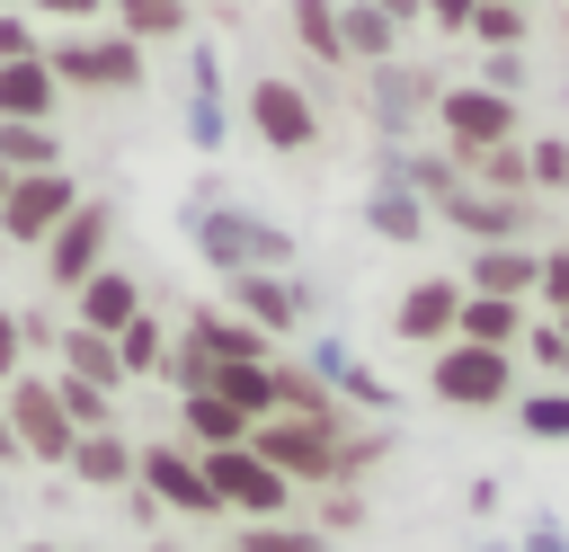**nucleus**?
<instances>
[{"label":"nucleus","mask_w":569,"mask_h":552,"mask_svg":"<svg viewBox=\"0 0 569 552\" xmlns=\"http://www.w3.org/2000/svg\"><path fill=\"white\" fill-rule=\"evenodd\" d=\"M44 71H53V89H80V98H124V89L151 80L142 45H124L116 27H62V36H44Z\"/></svg>","instance_id":"obj_1"},{"label":"nucleus","mask_w":569,"mask_h":552,"mask_svg":"<svg viewBox=\"0 0 569 552\" xmlns=\"http://www.w3.org/2000/svg\"><path fill=\"white\" fill-rule=\"evenodd\" d=\"M347 427V418H338ZM338 427H311V418H258L240 445L284 481V490H338Z\"/></svg>","instance_id":"obj_2"},{"label":"nucleus","mask_w":569,"mask_h":552,"mask_svg":"<svg viewBox=\"0 0 569 552\" xmlns=\"http://www.w3.org/2000/svg\"><path fill=\"white\" fill-rule=\"evenodd\" d=\"M196 472H204V490H213V507L222 516H240V525H276V516H293V499L302 490H284L249 445H222V454H196Z\"/></svg>","instance_id":"obj_3"},{"label":"nucleus","mask_w":569,"mask_h":552,"mask_svg":"<svg viewBox=\"0 0 569 552\" xmlns=\"http://www.w3.org/2000/svg\"><path fill=\"white\" fill-rule=\"evenodd\" d=\"M107 249H116V205H107V196H80V205L44 231V249H36V258H44V285H53V294H71V285H89V276L107 267Z\"/></svg>","instance_id":"obj_4"},{"label":"nucleus","mask_w":569,"mask_h":552,"mask_svg":"<svg viewBox=\"0 0 569 552\" xmlns=\"http://www.w3.org/2000/svg\"><path fill=\"white\" fill-rule=\"evenodd\" d=\"M427 392H436L445 410H507V401H516V356L445 338V347L427 356Z\"/></svg>","instance_id":"obj_5"},{"label":"nucleus","mask_w":569,"mask_h":552,"mask_svg":"<svg viewBox=\"0 0 569 552\" xmlns=\"http://www.w3.org/2000/svg\"><path fill=\"white\" fill-rule=\"evenodd\" d=\"M0 418H9L18 463L62 472V454H71V418H62V401H53V374H9V383H0Z\"/></svg>","instance_id":"obj_6"},{"label":"nucleus","mask_w":569,"mask_h":552,"mask_svg":"<svg viewBox=\"0 0 569 552\" xmlns=\"http://www.w3.org/2000/svg\"><path fill=\"white\" fill-rule=\"evenodd\" d=\"M427 125L445 134L453 160H471V151H489V142H516V98H498V89H480V80H445L436 107H427Z\"/></svg>","instance_id":"obj_7"},{"label":"nucleus","mask_w":569,"mask_h":552,"mask_svg":"<svg viewBox=\"0 0 569 552\" xmlns=\"http://www.w3.org/2000/svg\"><path fill=\"white\" fill-rule=\"evenodd\" d=\"M196 249H204L222 276H249V267L284 276V267H293V240H284L276 223H258V214H196Z\"/></svg>","instance_id":"obj_8"},{"label":"nucleus","mask_w":569,"mask_h":552,"mask_svg":"<svg viewBox=\"0 0 569 552\" xmlns=\"http://www.w3.org/2000/svg\"><path fill=\"white\" fill-rule=\"evenodd\" d=\"M133 490H142L151 507H169V516H222V507H213V490H204V472H196V454H187L178 436L133 445Z\"/></svg>","instance_id":"obj_9"},{"label":"nucleus","mask_w":569,"mask_h":552,"mask_svg":"<svg viewBox=\"0 0 569 552\" xmlns=\"http://www.w3.org/2000/svg\"><path fill=\"white\" fill-rule=\"evenodd\" d=\"M71 205H80L71 169H27V178H9V196H0V240H9V249H44V231H53Z\"/></svg>","instance_id":"obj_10"},{"label":"nucleus","mask_w":569,"mask_h":552,"mask_svg":"<svg viewBox=\"0 0 569 552\" xmlns=\"http://www.w3.org/2000/svg\"><path fill=\"white\" fill-rule=\"evenodd\" d=\"M249 134L267 151H311L320 142V107L302 80H249Z\"/></svg>","instance_id":"obj_11"},{"label":"nucleus","mask_w":569,"mask_h":552,"mask_svg":"<svg viewBox=\"0 0 569 552\" xmlns=\"http://www.w3.org/2000/svg\"><path fill=\"white\" fill-rule=\"evenodd\" d=\"M231 321H249L258 338H293L302 321H311V303H302V285L293 276H267V267H249V276H231Z\"/></svg>","instance_id":"obj_12"},{"label":"nucleus","mask_w":569,"mask_h":552,"mask_svg":"<svg viewBox=\"0 0 569 552\" xmlns=\"http://www.w3.org/2000/svg\"><path fill=\"white\" fill-rule=\"evenodd\" d=\"M436 89H445V71H418V62H373V71H365V107H373V116H382L391 134L427 125Z\"/></svg>","instance_id":"obj_13"},{"label":"nucleus","mask_w":569,"mask_h":552,"mask_svg":"<svg viewBox=\"0 0 569 552\" xmlns=\"http://www.w3.org/2000/svg\"><path fill=\"white\" fill-rule=\"evenodd\" d=\"M436 223H453V231H462V240H480V249H507V240H525V231H533V205H507V196L453 187V196L436 205Z\"/></svg>","instance_id":"obj_14"},{"label":"nucleus","mask_w":569,"mask_h":552,"mask_svg":"<svg viewBox=\"0 0 569 552\" xmlns=\"http://www.w3.org/2000/svg\"><path fill=\"white\" fill-rule=\"evenodd\" d=\"M453 312H462V285H453V276H418V285H400V303H391V338L445 347V338H453Z\"/></svg>","instance_id":"obj_15"},{"label":"nucleus","mask_w":569,"mask_h":552,"mask_svg":"<svg viewBox=\"0 0 569 552\" xmlns=\"http://www.w3.org/2000/svg\"><path fill=\"white\" fill-rule=\"evenodd\" d=\"M133 312H142V276H124L116 258H107L89 285H71V329H98V338H116Z\"/></svg>","instance_id":"obj_16"},{"label":"nucleus","mask_w":569,"mask_h":552,"mask_svg":"<svg viewBox=\"0 0 569 552\" xmlns=\"http://www.w3.org/2000/svg\"><path fill=\"white\" fill-rule=\"evenodd\" d=\"M62 472H71L80 490H133V436H124V427H89V436H71Z\"/></svg>","instance_id":"obj_17"},{"label":"nucleus","mask_w":569,"mask_h":552,"mask_svg":"<svg viewBox=\"0 0 569 552\" xmlns=\"http://www.w3.org/2000/svg\"><path fill=\"white\" fill-rule=\"evenodd\" d=\"M533 267H542V249L507 240V249H471V267H462L453 285H462V294H498V303H525V294H533Z\"/></svg>","instance_id":"obj_18"},{"label":"nucleus","mask_w":569,"mask_h":552,"mask_svg":"<svg viewBox=\"0 0 569 552\" xmlns=\"http://www.w3.org/2000/svg\"><path fill=\"white\" fill-rule=\"evenodd\" d=\"M267 383H276V410H267V418H311V427H338V418H347V410H338V392H329L311 365H293V356H276V365H267Z\"/></svg>","instance_id":"obj_19"},{"label":"nucleus","mask_w":569,"mask_h":552,"mask_svg":"<svg viewBox=\"0 0 569 552\" xmlns=\"http://www.w3.org/2000/svg\"><path fill=\"white\" fill-rule=\"evenodd\" d=\"M53 107H62V89H53L44 53L0 62V125H53Z\"/></svg>","instance_id":"obj_20"},{"label":"nucleus","mask_w":569,"mask_h":552,"mask_svg":"<svg viewBox=\"0 0 569 552\" xmlns=\"http://www.w3.org/2000/svg\"><path fill=\"white\" fill-rule=\"evenodd\" d=\"M338 53H347L356 71H373V62H400V27H391L382 9H365V0H338Z\"/></svg>","instance_id":"obj_21"},{"label":"nucleus","mask_w":569,"mask_h":552,"mask_svg":"<svg viewBox=\"0 0 569 552\" xmlns=\"http://www.w3.org/2000/svg\"><path fill=\"white\" fill-rule=\"evenodd\" d=\"M453 338H462V347H498V356H516V338H525V303L462 294V312H453Z\"/></svg>","instance_id":"obj_22"},{"label":"nucleus","mask_w":569,"mask_h":552,"mask_svg":"<svg viewBox=\"0 0 569 552\" xmlns=\"http://www.w3.org/2000/svg\"><path fill=\"white\" fill-rule=\"evenodd\" d=\"M462 187L507 196V205H533V178H525V134H516V142H489V151H471V160H462Z\"/></svg>","instance_id":"obj_23"},{"label":"nucleus","mask_w":569,"mask_h":552,"mask_svg":"<svg viewBox=\"0 0 569 552\" xmlns=\"http://www.w3.org/2000/svg\"><path fill=\"white\" fill-rule=\"evenodd\" d=\"M240 436H249V418L222 410L213 392H187V401H178V445H187V454H222V445H240Z\"/></svg>","instance_id":"obj_24"},{"label":"nucleus","mask_w":569,"mask_h":552,"mask_svg":"<svg viewBox=\"0 0 569 552\" xmlns=\"http://www.w3.org/2000/svg\"><path fill=\"white\" fill-rule=\"evenodd\" d=\"M53 356H62V374H71V383H89V392H124V374H116V338H98V329H71V321H62Z\"/></svg>","instance_id":"obj_25"},{"label":"nucleus","mask_w":569,"mask_h":552,"mask_svg":"<svg viewBox=\"0 0 569 552\" xmlns=\"http://www.w3.org/2000/svg\"><path fill=\"white\" fill-rule=\"evenodd\" d=\"M107 18H116V36H124V45H169V36H187V27H196V9H187V0H107Z\"/></svg>","instance_id":"obj_26"},{"label":"nucleus","mask_w":569,"mask_h":552,"mask_svg":"<svg viewBox=\"0 0 569 552\" xmlns=\"http://www.w3.org/2000/svg\"><path fill=\"white\" fill-rule=\"evenodd\" d=\"M160 356H169V329H160V321H151V303H142V312L116 329V374H124V383H151V374H160Z\"/></svg>","instance_id":"obj_27"},{"label":"nucleus","mask_w":569,"mask_h":552,"mask_svg":"<svg viewBox=\"0 0 569 552\" xmlns=\"http://www.w3.org/2000/svg\"><path fill=\"white\" fill-rule=\"evenodd\" d=\"M267 365H276V356H267ZM267 365H213V383H204V392H213L222 410H240V418L258 427V418L276 410V383H267Z\"/></svg>","instance_id":"obj_28"},{"label":"nucleus","mask_w":569,"mask_h":552,"mask_svg":"<svg viewBox=\"0 0 569 552\" xmlns=\"http://www.w3.org/2000/svg\"><path fill=\"white\" fill-rule=\"evenodd\" d=\"M391 187H409V196L436 214V205L462 187V160H453V151H418V160H400V169H391Z\"/></svg>","instance_id":"obj_29"},{"label":"nucleus","mask_w":569,"mask_h":552,"mask_svg":"<svg viewBox=\"0 0 569 552\" xmlns=\"http://www.w3.org/2000/svg\"><path fill=\"white\" fill-rule=\"evenodd\" d=\"M284 27H293V45L311 62H347L338 53V0H284Z\"/></svg>","instance_id":"obj_30"},{"label":"nucleus","mask_w":569,"mask_h":552,"mask_svg":"<svg viewBox=\"0 0 569 552\" xmlns=\"http://www.w3.org/2000/svg\"><path fill=\"white\" fill-rule=\"evenodd\" d=\"M365 223H373L382 240H427V231H436V214H427V205H418L409 187H382V196L365 205Z\"/></svg>","instance_id":"obj_31"},{"label":"nucleus","mask_w":569,"mask_h":552,"mask_svg":"<svg viewBox=\"0 0 569 552\" xmlns=\"http://www.w3.org/2000/svg\"><path fill=\"white\" fill-rule=\"evenodd\" d=\"M0 169H9V178H27V169H62L53 125H0Z\"/></svg>","instance_id":"obj_32"},{"label":"nucleus","mask_w":569,"mask_h":552,"mask_svg":"<svg viewBox=\"0 0 569 552\" xmlns=\"http://www.w3.org/2000/svg\"><path fill=\"white\" fill-rule=\"evenodd\" d=\"M382 454H391V427H356V418H347V427H338V490H356Z\"/></svg>","instance_id":"obj_33"},{"label":"nucleus","mask_w":569,"mask_h":552,"mask_svg":"<svg viewBox=\"0 0 569 552\" xmlns=\"http://www.w3.org/2000/svg\"><path fill=\"white\" fill-rule=\"evenodd\" d=\"M53 401H62V418H71V436H89V427H116V392H89V383H71V374H53Z\"/></svg>","instance_id":"obj_34"},{"label":"nucleus","mask_w":569,"mask_h":552,"mask_svg":"<svg viewBox=\"0 0 569 552\" xmlns=\"http://www.w3.org/2000/svg\"><path fill=\"white\" fill-rule=\"evenodd\" d=\"M231 552H329V534H311L302 516H276V525H240Z\"/></svg>","instance_id":"obj_35"},{"label":"nucleus","mask_w":569,"mask_h":552,"mask_svg":"<svg viewBox=\"0 0 569 552\" xmlns=\"http://www.w3.org/2000/svg\"><path fill=\"white\" fill-rule=\"evenodd\" d=\"M525 27H533L525 9H489V0H480L462 36H471V45H489V53H516V45H525Z\"/></svg>","instance_id":"obj_36"},{"label":"nucleus","mask_w":569,"mask_h":552,"mask_svg":"<svg viewBox=\"0 0 569 552\" xmlns=\"http://www.w3.org/2000/svg\"><path fill=\"white\" fill-rule=\"evenodd\" d=\"M525 178H533V196H560V187H569V134L525 142Z\"/></svg>","instance_id":"obj_37"},{"label":"nucleus","mask_w":569,"mask_h":552,"mask_svg":"<svg viewBox=\"0 0 569 552\" xmlns=\"http://www.w3.org/2000/svg\"><path fill=\"white\" fill-rule=\"evenodd\" d=\"M516 427H525V436H542V445H560V436H569V383H560V392L516 401Z\"/></svg>","instance_id":"obj_38"},{"label":"nucleus","mask_w":569,"mask_h":552,"mask_svg":"<svg viewBox=\"0 0 569 552\" xmlns=\"http://www.w3.org/2000/svg\"><path fill=\"white\" fill-rule=\"evenodd\" d=\"M160 374H169V383H178V401H187V392H204V383H213V356L178 329V338H169V356H160Z\"/></svg>","instance_id":"obj_39"},{"label":"nucleus","mask_w":569,"mask_h":552,"mask_svg":"<svg viewBox=\"0 0 569 552\" xmlns=\"http://www.w3.org/2000/svg\"><path fill=\"white\" fill-rule=\"evenodd\" d=\"M365 525V490H320V525L311 534H356Z\"/></svg>","instance_id":"obj_40"},{"label":"nucleus","mask_w":569,"mask_h":552,"mask_svg":"<svg viewBox=\"0 0 569 552\" xmlns=\"http://www.w3.org/2000/svg\"><path fill=\"white\" fill-rule=\"evenodd\" d=\"M516 347H525L542 374H560V383H569V347H560V329H551V321H525V338H516Z\"/></svg>","instance_id":"obj_41"},{"label":"nucleus","mask_w":569,"mask_h":552,"mask_svg":"<svg viewBox=\"0 0 569 552\" xmlns=\"http://www.w3.org/2000/svg\"><path fill=\"white\" fill-rule=\"evenodd\" d=\"M27 53H44L36 18H27V9H0V62H27Z\"/></svg>","instance_id":"obj_42"},{"label":"nucleus","mask_w":569,"mask_h":552,"mask_svg":"<svg viewBox=\"0 0 569 552\" xmlns=\"http://www.w3.org/2000/svg\"><path fill=\"white\" fill-rule=\"evenodd\" d=\"M533 294H542L551 312H569V240H560V249H542V267H533Z\"/></svg>","instance_id":"obj_43"},{"label":"nucleus","mask_w":569,"mask_h":552,"mask_svg":"<svg viewBox=\"0 0 569 552\" xmlns=\"http://www.w3.org/2000/svg\"><path fill=\"white\" fill-rule=\"evenodd\" d=\"M471 9H480V0H418V27H436V36H462V27H471Z\"/></svg>","instance_id":"obj_44"},{"label":"nucleus","mask_w":569,"mask_h":552,"mask_svg":"<svg viewBox=\"0 0 569 552\" xmlns=\"http://www.w3.org/2000/svg\"><path fill=\"white\" fill-rule=\"evenodd\" d=\"M36 18H53V27H98L107 18V0H27Z\"/></svg>","instance_id":"obj_45"},{"label":"nucleus","mask_w":569,"mask_h":552,"mask_svg":"<svg viewBox=\"0 0 569 552\" xmlns=\"http://www.w3.org/2000/svg\"><path fill=\"white\" fill-rule=\"evenodd\" d=\"M27 374V347H18V303H0V383Z\"/></svg>","instance_id":"obj_46"},{"label":"nucleus","mask_w":569,"mask_h":552,"mask_svg":"<svg viewBox=\"0 0 569 552\" xmlns=\"http://www.w3.org/2000/svg\"><path fill=\"white\" fill-rule=\"evenodd\" d=\"M365 9H382V18H391V27H400V36H409V27H418V0H365Z\"/></svg>","instance_id":"obj_47"},{"label":"nucleus","mask_w":569,"mask_h":552,"mask_svg":"<svg viewBox=\"0 0 569 552\" xmlns=\"http://www.w3.org/2000/svg\"><path fill=\"white\" fill-rule=\"evenodd\" d=\"M9 463H18V445H9V418H0V472H9Z\"/></svg>","instance_id":"obj_48"},{"label":"nucleus","mask_w":569,"mask_h":552,"mask_svg":"<svg viewBox=\"0 0 569 552\" xmlns=\"http://www.w3.org/2000/svg\"><path fill=\"white\" fill-rule=\"evenodd\" d=\"M551 329H560V347H569V312H551Z\"/></svg>","instance_id":"obj_49"},{"label":"nucleus","mask_w":569,"mask_h":552,"mask_svg":"<svg viewBox=\"0 0 569 552\" xmlns=\"http://www.w3.org/2000/svg\"><path fill=\"white\" fill-rule=\"evenodd\" d=\"M27 552H80V543H27Z\"/></svg>","instance_id":"obj_50"},{"label":"nucleus","mask_w":569,"mask_h":552,"mask_svg":"<svg viewBox=\"0 0 569 552\" xmlns=\"http://www.w3.org/2000/svg\"><path fill=\"white\" fill-rule=\"evenodd\" d=\"M489 9H533V0H489Z\"/></svg>","instance_id":"obj_51"},{"label":"nucleus","mask_w":569,"mask_h":552,"mask_svg":"<svg viewBox=\"0 0 569 552\" xmlns=\"http://www.w3.org/2000/svg\"><path fill=\"white\" fill-rule=\"evenodd\" d=\"M0 196H9V169H0Z\"/></svg>","instance_id":"obj_52"},{"label":"nucleus","mask_w":569,"mask_h":552,"mask_svg":"<svg viewBox=\"0 0 569 552\" xmlns=\"http://www.w3.org/2000/svg\"><path fill=\"white\" fill-rule=\"evenodd\" d=\"M0 9H18V0H0Z\"/></svg>","instance_id":"obj_53"}]
</instances>
